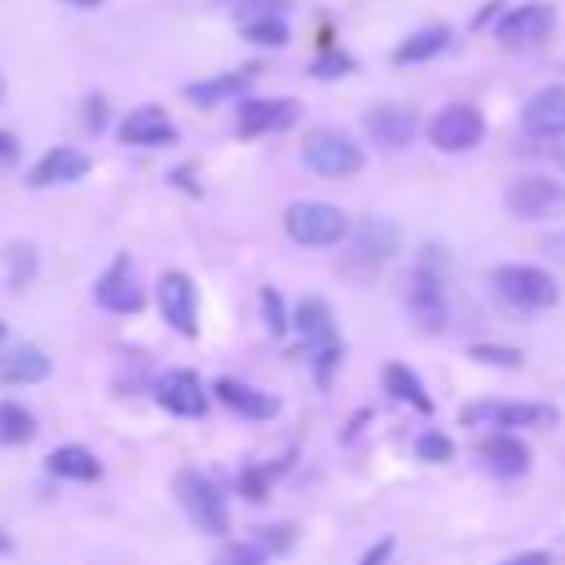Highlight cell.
<instances>
[{
  "label": "cell",
  "mask_w": 565,
  "mask_h": 565,
  "mask_svg": "<svg viewBox=\"0 0 565 565\" xmlns=\"http://www.w3.org/2000/svg\"><path fill=\"white\" fill-rule=\"evenodd\" d=\"M291 331L300 335L305 353L313 358V380L327 388L331 375H335V366H340V358H344V340H340V331H335L331 305H327L322 296H305V300L291 309Z\"/></svg>",
  "instance_id": "cell-1"
},
{
  "label": "cell",
  "mask_w": 565,
  "mask_h": 565,
  "mask_svg": "<svg viewBox=\"0 0 565 565\" xmlns=\"http://www.w3.org/2000/svg\"><path fill=\"white\" fill-rule=\"evenodd\" d=\"M172 494H177L181 512L190 516V525H194L199 534H212V539H225V534H230V503H225L221 486H216L207 472L181 468V472L172 477Z\"/></svg>",
  "instance_id": "cell-2"
},
{
  "label": "cell",
  "mask_w": 565,
  "mask_h": 565,
  "mask_svg": "<svg viewBox=\"0 0 565 565\" xmlns=\"http://www.w3.org/2000/svg\"><path fill=\"white\" fill-rule=\"evenodd\" d=\"M490 287L516 313H543V309H552L561 300L556 278L547 269H539V265H494L490 269Z\"/></svg>",
  "instance_id": "cell-3"
},
{
  "label": "cell",
  "mask_w": 565,
  "mask_h": 565,
  "mask_svg": "<svg viewBox=\"0 0 565 565\" xmlns=\"http://www.w3.org/2000/svg\"><path fill=\"white\" fill-rule=\"evenodd\" d=\"M402 247V230L384 216H366L349 230V247H344V274L353 278H375Z\"/></svg>",
  "instance_id": "cell-4"
},
{
  "label": "cell",
  "mask_w": 565,
  "mask_h": 565,
  "mask_svg": "<svg viewBox=\"0 0 565 565\" xmlns=\"http://www.w3.org/2000/svg\"><path fill=\"white\" fill-rule=\"evenodd\" d=\"M561 415L547 402H503V397H481L459 411V424L468 428H490V433H516V428H552Z\"/></svg>",
  "instance_id": "cell-5"
},
{
  "label": "cell",
  "mask_w": 565,
  "mask_h": 565,
  "mask_svg": "<svg viewBox=\"0 0 565 565\" xmlns=\"http://www.w3.org/2000/svg\"><path fill=\"white\" fill-rule=\"evenodd\" d=\"M282 225H287V238L300 243V247H335L349 238V216L344 207L335 203H318V199H300L282 212Z\"/></svg>",
  "instance_id": "cell-6"
},
{
  "label": "cell",
  "mask_w": 565,
  "mask_h": 565,
  "mask_svg": "<svg viewBox=\"0 0 565 565\" xmlns=\"http://www.w3.org/2000/svg\"><path fill=\"white\" fill-rule=\"evenodd\" d=\"M300 163L309 172H318V177H353V172H362L366 154H362V146L353 137H344L335 128H313L300 141Z\"/></svg>",
  "instance_id": "cell-7"
},
{
  "label": "cell",
  "mask_w": 565,
  "mask_h": 565,
  "mask_svg": "<svg viewBox=\"0 0 565 565\" xmlns=\"http://www.w3.org/2000/svg\"><path fill=\"white\" fill-rule=\"evenodd\" d=\"M503 203L516 221H556V216H565V185L556 177L525 172V177L508 181Z\"/></svg>",
  "instance_id": "cell-8"
},
{
  "label": "cell",
  "mask_w": 565,
  "mask_h": 565,
  "mask_svg": "<svg viewBox=\"0 0 565 565\" xmlns=\"http://www.w3.org/2000/svg\"><path fill=\"white\" fill-rule=\"evenodd\" d=\"M556 31V4H543V0H530V4H516L499 18L494 26V40L512 53H534L539 44H547Z\"/></svg>",
  "instance_id": "cell-9"
},
{
  "label": "cell",
  "mask_w": 565,
  "mask_h": 565,
  "mask_svg": "<svg viewBox=\"0 0 565 565\" xmlns=\"http://www.w3.org/2000/svg\"><path fill=\"white\" fill-rule=\"evenodd\" d=\"M406 313L424 335L446 331V291H441V274L433 269V260H419L406 278Z\"/></svg>",
  "instance_id": "cell-10"
},
{
  "label": "cell",
  "mask_w": 565,
  "mask_h": 565,
  "mask_svg": "<svg viewBox=\"0 0 565 565\" xmlns=\"http://www.w3.org/2000/svg\"><path fill=\"white\" fill-rule=\"evenodd\" d=\"M481 137H486V119H481V110L468 106V102H450V106H441V110L428 119V141H433L437 150H446V154H463V150H472Z\"/></svg>",
  "instance_id": "cell-11"
},
{
  "label": "cell",
  "mask_w": 565,
  "mask_h": 565,
  "mask_svg": "<svg viewBox=\"0 0 565 565\" xmlns=\"http://www.w3.org/2000/svg\"><path fill=\"white\" fill-rule=\"evenodd\" d=\"M291 124H300V102L296 97H247L238 106V137H269V132H287Z\"/></svg>",
  "instance_id": "cell-12"
},
{
  "label": "cell",
  "mask_w": 565,
  "mask_h": 565,
  "mask_svg": "<svg viewBox=\"0 0 565 565\" xmlns=\"http://www.w3.org/2000/svg\"><path fill=\"white\" fill-rule=\"evenodd\" d=\"M159 313L172 331L181 335H199V287L190 274L181 269H168L159 278Z\"/></svg>",
  "instance_id": "cell-13"
},
{
  "label": "cell",
  "mask_w": 565,
  "mask_h": 565,
  "mask_svg": "<svg viewBox=\"0 0 565 565\" xmlns=\"http://www.w3.org/2000/svg\"><path fill=\"white\" fill-rule=\"evenodd\" d=\"M93 300H97L102 309H110V313H141V309H146V291H141V282L132 278L128 252H119V256L106 265V274H102L97 287H93Z\"/></svg>",
  "instance_id": "cell-14"
},
{
  "label": "cell",
  "mask_w": 565,
  "mask_h": 565,
  "mask_svg": "<svg viewBox=\"0 0 565 565\" xmlns=\"http://www.w3.org/2000/svg\"><path fill=\"white\" fill-rule=\"evenodd\" d=\"M154 402L168 411V415H177V419H203L207 415V388H203V380L194 375V371H168L159 384H154Z\"/></svg>",
  "instance_id": "cell-15"
},
{
  "label": "cell",
  "mask_w": 565,
  "mask_h": 565,
  "mask_svg": "<svg viewBox=\"0 0 565 565\" xmlns=\"http://www.w3.org/2000/svg\"><path fill=\"white\" fill-rule=\"evenodd\" d=\"M212 393H216V402H221L225 411H234V415H238V419H247V424H265V419H278V411H282V402H278L274 393H265V388H252V384H243V380H230V375L212 380Z\"/></svg>",
  "instance_id": "cell-16"
},
{
  "label": "cell",
  "mask_w": 565,
  "mask_h": 565,
  "mask_svg": "<svg viewBox=\"0 0 565 565\" xmlns=\"http://www.w3.org/2000/svg\"><path fill=\"white\" fill-rule=\"evenodd\" d=\"M477 459H481V468H486L490 477H499V481H516V477L530 472V446H525L516 433H486V437L477 441Z\"/></svg>",
  "instance_id": "cell-17"
},
{
  "label": "cell",
  "mask_w": 565,
  "mask_h": 565,
  "mask_svg": "<svg viewBox=\"0 0 565 565\" xmlns=\"http://www.w3.org/2000/svg\"><path fill=\"white\" fill-rule=\"evenodd\" d=\"M521 128L525 137H539V141H565V88L561 84L539 88L521 106Z\"/></svg>",
  "instance_id": "cell-18"
},
{
  "label": "cell",
  "mask_w": 565,
  "mask_h": 565,
  "mask_svg": "<svg viewBox=\"0 0 565 565\" xmlns=\"http://www.w3.org/2000/svg\"><path fill=\"white\" fill-rule=\"evenodd\" d=\"M119 141H124V146L159 150V146H172V141H177V124L168 119L163 106L146 102V106H137V110L124 115V124H119Z\"/></svg>",
  "instance_id": "cell-19"
},
{
  "label": "cell",
  "mask_w": 565,
  "mask_h": 565,
  "mask_svg": "<svg viewBox=\"0 0 565 565\" xmlns=\"http://www.w3.org/2000/svg\"><path fill=\"white\" fill-rule=\"evenodd\" d=\"M93 159L79 150V146H53L44 159H35V168L26 172V185L31 190H49V185H71L79 177H88Z\"/></svg>",
  "instance_id": "cell-20"
},
{
  "label": "cell",
  "mask_w": 565,
  "mask_h": 565,
  "mask_svg": "<svg viewBox=\"0 0 565 565\" xmlns=\"http://www.w3.org/2000/svg\"><path fill=\"white\" fill-rule=\"evenodd\" d=\"M362 124H366V137H371L380 150H402V146H411L415 132H419V119H415L411 106H371Z\"/></svg>",
  "instance_id": "cell-21"
},
{
  "label": "cell",
  "mask_w": 565,
  "mask_h": 565,
  "mask_svg": "<svg viewBox=\"0 0 565 565\" xmlns=\"http://www.w3.org/2000/svg\"><path fill=\"white\" fill-rule=\"evenodd\" d=\"M256 71L260 66H238V71H225V75H212V79H194V84H185V102H194V106H221L230 97H243L252 88Z\"/></svg>",
  "instance_id": "cell-22"
},
{
  "label": "cell",
  "mask_w": 565,
  "mask_h": 565,
  "mask_svg": "<svg viewBox=\"0 0 565 565\" xmlns=\"http://www.w3.org/2000/svg\"><path fill=\"white\" fill-rule=\"evenodd\" d=\"M53 371V358L35 344L0 349V384H40Z\"/></svg>",
  "instance_id": "cell-23"
},
{
  "label": "cell",
  "mask_w": 565,
  "mask_h": 565,
  "mask_svg": "<svg viewBox=\"0 0 565 565\" xmlns=\"http://www.w3.org/2000/svg\"><path fill=\"white\" fill-rule=\"evenodd\" d=\"M446 49H450V26H446V22H428V26L411 31V35L393 49V62H397V66H415V62H428V57H437V53H446Z\"/></svg>",
  "instance_id": "cell-24"
},
{
  "label": "cell",
  "mask_w": 565,
  "mask_h": 565,
  "mask_svg": "<svg viewBox=\"0 0 565 565\" xmlns=\"http://www.w3.org/2000/svg\"><path fill=\"white\" fill-rule=\"evenodd\" d=\"M380 380H384V388H388V397H393V402H402V406H411V411H419V415H433V397H428L424 380H419L411 366L388 362Z\"/></svg>",
  "instance_id": "cell-25"
},
{
  "label": "cell",
  "mask_w": 565,
  "mask_h": 565,
  "mask_svg": "<svg viewBox=\"0 0 565 565\" xmlns=\"http://www.w3.org/2000/svg\"><path fill=\"white\" fill-rule=\"evenodd\" d=\"M44 468H49L53 477H62V481H97V477H102V459H97L88 446H57V450L44 459Z\"/></svg>",
  "instance_id": "cell-26"
},
{
  "label": "cell",
  "mask_w": 565,
  "mask_h": 565,
  "mask_svg": "<svg viewBox=\"0 0 565 565\" xmlns=\"http://www.w3.org/2000/svg\"><path fill=\"white\" fill-rule=\"evenodd\" d=\"M35 437V415L18 402H0V446H26Z\"/></svg>",
  "instance_id": "cell-27"
},
{
  "label": "cell",
  "mask_w": 565,
  "mask_h": 565,
  "mask_svg": "<svg viewBox=\"0 0 565 565\" xmlns=\"http://www.w3.org/2000/svg\"><path fill=\"white\" fill-rule=\"evenodd\" d=\"M238 35L247 44H260V49H282L291 40L287 31V18H256V22H238Z\"/></svg>",
  "instance_id": "cell-28"
},
{
  "label": "cell",
  "mask_w": 565,
  "mask_h": 565,
  "mask_svg": "<svg viewBox=\"0 0 565 565\" xmlns=\"http://www.w3.org/2000/svg\"><path fill=\"white\" fill-rule=\"evenodd\" d=\"M278 472H287V459H278V463H265V468H243V477H238V490H243V499H252V503H265L269 499V486H274V477Z\"/></svg>",
  "instance_id": "cell-29"
},
{
  "label": "cell",
  "mask_w": 565,
  "mask_h": 565,
  "mask_svg": "<svg viewBox=\"0 0 565 565\" xmlns=\"http://www.w3.org/2000/svg\"><path fill=\"white\" fill-rule=\"evenodd\" d=\"M260 313H265V331L269 335H287L291 331V309L274 287H260Z\"/></svg>",
  "instance_id": "cell-30"
},
{
  "label": "cell",
  "mask_w": 565,
  "mask_h": 565,
  "mask_svg": "<svg viewBox=\"0 0 565 565\" xmlns=\"http://www.w3.org/2000/svg\"><path fill=\"white\" fill-rule=\"evenodd\" d=\"M415 455H419L424 463H450V459H455V441H450L441 428H424V433L415 437Z\"/></svg>",
  "instance_id": "cell-31"
},
{
  "label": "cell",
  "mask_w": 565,
  "mask_h": 565,
  "mask_svg": "<svg viewBox=\"0 0 565 565\" xmlns=\"http://www.w3.org/2000/svg\"><path fill=\"white\" fill-rule=\"evenodd\" d=\"M468 358L481 362V366H499V371H516V366L525 362L521 349H508V344H472Z\"/></svg>",
  "instance_id": "cell-32"
},
{
  "label": "cell",
  "mask_w": 565,
  "mask_h": 565,
  "mask_svg": "<svg viewBox=\"0 0 565 565\" xmlns=\"http://www.w3.org/2000/svg\"><path fill=\"white\" fill-rule=\"evenodd\" d=\"M296 0H230L238 22H256V18H282Z\"/></svg>",
  "instance_id": "cell-33"
},
{
  "label": "cell",
  "mask_w": 565,
  "mask_h": 565,
  "mask_svg": "<svg viewBox=\"0 0 565 565\" xmlns=\"http://www.w3.org/2000/svg\"><path fill=\"white\" fill-rule=\"evenodd\" d=\"M353 71V57L340 53V49H322L313 62H309V75L313 79H331V75H349Z\"/></svg>",
  "instance_id": "cell-34"
},
{
  "label": "cell",
  "mask_w": 565,
  "mask_h": 565,
  "mask_svg": "<svg viewBox=\"0 0 565 565\" xmlns=\"http://www.w3.org/2000/svg\"><path fill=\"white\" fill-rule=\"evenodd\" d=\"M216 565H269V552L260 543H225Z\"/></svg>",
  "instance_id": "cell-35"
},
{
  "label": "cell",
  "mask_w": 565,
  "mask_h": 565,
  "mask_svg": "<svg viewBox=\"0 0 565 565\" xmlns=\"http://www.w3.org/2000/svg\"><path fill=\"white\" fill-rule=\"evenodd\" d=\"M9 265H13V287H22V282L35 274L40 256H35V247H26V243H13V247H9Z\"/></svg>",
  "instance_id": "cell-36"
},
{
  "label": "cell",
  "mask_w": 565,
  "mask_h": 565,
  "mask_svg": "<svg viewBox=\"0 0 565 565\" xmlns=\"http://www.w3.org/2000/svg\"><path fill=\"white\" fill-rule=\"evenodd\" d=\"M291 543H296V525H265V534H260L265 552H287Z\"/></svg>",
  "instance_id": "cell-37"
},
{
  "label": "cell",
  "mask_w": 565,
  "mask_h": 565,
  "mask_svg": "<svg viewBox=\"0 0 565 565\" xmlns=\"http://www.w3.org/2000/svg\"><path fill=\"white\" fill-rule=\"evenodd\" d=\"M106 115H110L106 97H102V93H93V97L84 102V119H88V132H102V128H106Z\"/></svg>",
  "instance_id": "cell-38"
},
{
  "label": "cell",
  "mask_w": 565,
  "mask_h": 565,
  "mask_svg": "<svg viewBox=\"0 0 565 565\" xmlns=\"http://www.w3.org/2000/svg\"><path fill=\"white\" fill-rule=\"evenodd\" d=\"M388 556H393V539H380V543L362 556V565H388Z\"/></svg>",
  "instance_id": "cell-39"
},
{
  "label": "cell",
  "mask_w": 565,
  "mask_h": 565,
  "mask_svg": "<svg viewBox=\"0 0 565 565\" xmlns=\"http://www.w3.org/2000/svg\"><path fill=\"white\" fill-rule=\"evenodd\" d=\"M499 565H552V556L547 552H516V556H508Z\"/></svg>",
  "instance_id": "cell-40"
},
{
  "label": "cell",
  "mask_w": 565,
  "mask_h": 565,
  "mask_svg": "<svg viewBox=\"0 0 565 565\" xmlns=\"http://www.w3.org/2000/svg\"><path fill=\"white\" fill-rule=\"evenodd\" d=\"M18 159V137L0 128V163H13Z\"/></svg>",
  "instance_id": "cell-41"
},
{
  "label": "cell",
  "mask_w": 565,
  "mask_h": 565,
  "mask_svg": "<svg viewBox=\"0 0 565 565\" xmlns=\"http://www.w3.org/2000/svg\"><path fill=\"white\" fill-rule=\"evenodd\" d=\"M4 552H13V539H9L4 530H0V556H4Z\"/></svg>",
  "instance_id": "cell-42"
},
{
  "label": "cell",
  "mask_w": 565,
  "mask_h": 565,
  "mask_svg": "<svg viewBox=\"0 0 565 565\" xmlns=\"http://www.w3.org/2000/svg\"><path fill=\"white\" fill-rule=\"evenodd\" d=\"M71 4H84L88 9V4H102V0H71Z\"/></svg>",
  "instance_id": "cell-43"
},
{
  "label": "cell",
  "mask_w": 565,
  "mask_h": 565,
  "mask_svg": "<svg viewBox=\"0 0 565 565\" xmlns=\"http://www.w3.org/2000/svg\"><path fill=\"white\" fill-rule=\"evenodd\" d=\"M556 163H561V168H565V150H561V154H556Z\"/></svg>",
  "instance_id": "cell-44"
},
{
  "label": "cell",
  "mask_w": 565,
  "mask_h": 565,
  "mask_svg": "<svg viewBox=\"0 0 565 565\" xmlns=\"http://www.w3.org/2000/svg\"><path fill=\"white\" fill-rule=\"evenodd\" d=\"M0 97H4V79H0Z\"/></svg>",
  "instance_id": "cell-45"
},
{
  "label": "cell",
  "mask_w": 565,
  "mask_h": 565,
  "mask_svg": "<svg viewBox=\"0 0 565 565\" xmlns=\"http://www.w3.org/2000/svg\"><path fill=\"white\" fill-rule=\"evenodd\" d=\"M0 340H4V322H0Z\"/></svg>",
  "instance_id": "cell-46"
}]
</instances>
